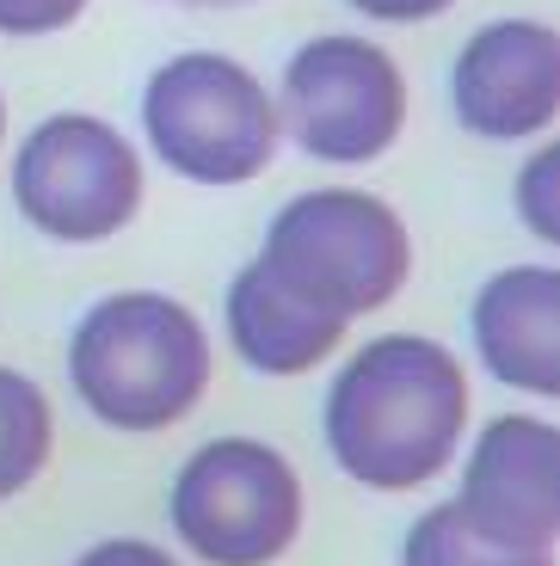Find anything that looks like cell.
Wrapping results in <instances>:
<instances>
[{
    "label": "cell",
    "mask_w": 560,
    "mask_h": 566,
    "mask_svg": "<svg viewBox=\"0 0 560 566\" xmlns=\"http://www.w3.org/2000/svg\"><path fill=\"white\" fill-rule=\"evenodd\" d=\"M74 566H173V560L160 548H148V542H98Z\"/></svg>",
    "instance_id": "17"
},
{
    "label": "cell",
    "mask_w": 560,
    "mask_h": 566,
    "mask_svg": "<svg viewBox=\"0 0 560 566\" xmlns=\"http://www.w3.org/2000/svg\"><path fill=\"white\" fill-rule=\"evenodd\" d=\"M142 124L155 155L191 185H247L278 155V99L252 69L216 50L160 62L142 93Z\"/></svg>",
    "instance_id": "3"
},
{
    "label": "cell",
    "mask_w": 560,
    "mask_h": 566,
    "mask_svg": "<svg viewBox=\"0 0 560 566\" xmlns=\"http://www.w3.org/2000/svg\"><path fill=\"white\" fill-rule=\"evenodd\" d=\"M406 566H554V548H523V542H499L480 524H468V511L449 505L425 511L413 536H406Z\"/></svg>",
    "instance_id": "12"
},
{
    "label": "cell",
    "mask_w": 560,
    "mask_h": 566,
    "mask_svg": "<svg viewBox=\"0 0 560 566\" xmlns=\"http://www.w3.org/2000/svg\"><path fill=\"white\" fill-rule=\"evenodd\" d=\"M228 339L259 376H302L345 339V321L283 290L266 265H247L228 283Z\"/></svg>",
    "instance_id": "11"
},
{
    "label": "cell",
    "mask_w": 560,
    "mask_h": 566,
    "mask_svg": "<svg viewBox=\"0 0 560 566\" xmlns=\"http://www.w3.org/2000/svg\"><path fill=\"white\" fill-rule=\"evenodd\" d=\"M43 462H50V400L31 376L0 369V499L38 481Z\"/></svg>",
    "instance_id": "13"
},
{
    "label": "cell",
    "mask_w": 560,
    "mask_h": 566,
    "mask_svg": "<svg viewBox=\"0 0 560 566\" xmlns=\"http://www.w3.org/2000/svg\"><path fill=\"white\" fill-rule=\"evenodd\" d=\"M406 124V81L388 50L364 38H314L283 69L278 129L333 167H357L394 148Z\"/></svg>",
    "instance_id": "7"
},
{
    "label": "cell",
    "mask_w": 560,
    "mask_h": 566,
    "mask_svg": "<svg viewBox=\"0 0 560 566\" xmlns=\"http://www.w3.org/2000/svg\"><path fill=\"white\" fill-rule=\"evenodd\" d=\"M475 345L499 382L523 395H560V277L548 265H511L475 296Z\"/></svg>",
    "instance_id": "10"
},
{
    "label": "cell",
    "mask_w": 560,
    "mask_h": 566,
    "mask_svg": "<svg viewBox=\"0 0 560 566\" xmlns=\"http://www.w3.org/2000/svg\"><path fill=\"white\" fill-rule=\"evenodd\" d=\"M554 179H560V148H542V155L523 167V185H518V203H523V216H530V228L542 234V241H560Z\"/></svg>",
    "instance_id": "14"
},
{
    "label": "cell",
    "mask_w": 560,
    "mask_h": 566,
    "mask_svg": "<svg viewBox=\"0 0 560 566\" xmlns=\"http://www.w3.org/2000/svg\"><path fill=\"white\" fill-rule=\"evenodd\" d=\"M259 265L302 302L351 321V314L394 302V290L413 271V241L382 198L333 185V191H302L283 203Z\"/></svg>",
    "instance_id": "4"
},
{
    "label": "cell",
    "mask_w": 560,
    "mask_h": 566,
    "mask_svg": "<svg viewBox=\"0 0 560 566\" xmlns=\"http://www.w3.org/2000/svg\"><path fill=\"white\" fill-rule=\"evenodd\" d=\"M69 376L86 412L117 431H167L210 388V339L185 302L129 290L86 308L69 345Z\"/></svg>",
    "instance_id": "2"
},
{
    "label": "cell",
    "mask_w": 560,
    "mask_h": 566,
    "mask_svg": "<svg viewBox=\"0 0 560 566\" xmlns=\"http://www.w3.org/2000/svg\"><path fill=\"white\" fill-rule=\"evenodd\" d=\"M449 99L475 136H536L560 112V38L542 19H499L475 31L449 74Z\"/></svg>",
    "instance_id": "8"
},
{
    "label": "cell",
    "mask_w": 560,
    "mask_h": 566,
    "mask_svg": "<svg viewBox=\"0 0 560 566\" xmlns=\"http://www.w3.org/2000/svg\"><path fill=\"white\" fill-rule=\"evenodd\" d=\"M13 203L50 241H105L142 203V160L98 117H43L13 160Z\"/></svg>",
    "instance_id": "6"
},
{
    "label": "cell",
    "mask_w": 560,
    "mask_h": 566,
    "mask_svg": "<svg viewBox=\"0 0 560 566\" xmlns=\"http://www.w3.org/2000/svg\"><path fill=\"white\" fill-rule=\"evenodd\" d=\"M173 7H240V0H173Z\"/></svg>",
    "instance_id": "18"
},
{
    "label": "cell",
    "mask_w": 560,
    "mask_h": 566,
    "mask_svg": "<svg viewBox=\"0 0 560 566\" xmlns=\"http://www.w3.org/2000/svg\"><path fill=\"white\" fill-rule=\"evenodd\" d=\"M86 13V0H0V31L7 38H50V31L74 25Z\"/></svg>",
    "instance_id": "15"
},
{
    "label": "cell",
    "mask_w": 560,
    "mask_h": 566,
    "mask_svg": "<svg viewBox=\"0 0 560 566\" xmlns=\"http://www.w3.org/2000/svg\"><path fill=\"white\" fill-rule=\"evenodd\" d=\"M560 438L542 419H499L480 431L475 462L463 474L468 524H480L499 542H523V548H554L560 536Z\"/></svg>",
    "instance_id": "9"
},
{
    "label": "cell",
    "mask_w": 560,
    "mask_h": 566,
    "mask_svg": "<svg viewBox=\"0 0 560 566\" xmlns=\"http://www.w3.org/2000/svg\"><path fill=\"white\" fill-rule=\"evenodd\" d=\"M364 19H382V25H419V19L449 13L456 0H351Z\"/></svg>",
    "instance_id": "16"
},
{
    "label": "cell",
    "mask_w": 560,
    "mask_h": 566,
    "mask_svg": "<svg viewBox=\"0 0 560 566\" xmlns=\"http://www.w3.org/2000/svg\"><path fill=\"white\" fill-rule=\"evenodd\" d=\"M0 129H7V112H0Z\"/></svg>",
    "instance_id": "19"
},
{
    "label": "cell",
    "mask_w": 560,
    "mask_h": 566,
    "mask_svg": "<svg viewBox=\"0 0 560 566\" xmlns=\"http://www.w3.org/2000/svg\"><path fill=\"white\" fill-rule=\"evenodd\" d=\"M173 530L210 566H271L302 530L295 468L252 438L204 443L173 481Z\"/></svg>",
    "instance_id": "5"
},
{
    "label": "cell",
    "mask_w": 560,
    "mask_h": 566,
    "mask_svg": "<svg viewBox=\"0 0 560 566\" xmlns=\"http://www.w3.org/2000/svg\"><path fill=\"white\" fill-rule=\"evenodd\" d=\"M468 424V376L444 345L388 333L339 369L326 395V443L351 481L406 493L456 455Z\"/></svg>",
    "instance_id": "1"
}]
</instances>
